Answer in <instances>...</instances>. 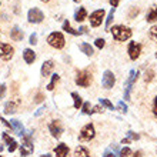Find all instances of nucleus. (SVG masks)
Listing matches in <instances>:
<instances>
[{"instance_id": "obj_30", "label": "nucleus", "mask_w": 157, "mask_h": 157, "mask_svg": "<svg viewBox=\"0 0 157 157\" xmlns=\"http://www.w3.org/2000/svg\"><path fill=\"white\" fill-rule=\"evenodd\" d=\"M153 77H154V70H147L146 71V75H144V80H146V83H150L151 80H153Z\"/></svg>"}, {"instance_id": "obj_11", "label": "nucleus", "mask_w": 157, "mask_h": 157, "mask_svg": "<svg viewBox=\"0 0 157 157\" xmlns=\"http://www.w3.org/2000/svg\"><path fill=\"white\" fill-rule=\"evenodd\" d=\"M127 52H128V57L132 59V60H136V59H139V56H140V53H141V44L132 41V43L128 44Z\"/></svg>"}, {"instance_id": "obj_3", "label": "nucleus", "mask_w": 157, "mask_h": 157, "mask_svg": "<svg viewBox=\"0 0 157 157\" xmlns=\"http://www.w3.org/2000/svg\"><path fill=\"white\" fill-rule=\"evenodd\" d=\"M47 43H49L52 47H54V49H63L66 40H64V36H63L60 32H53V33L49 34Z\"/></svg>"}, {"instance_id": "obj_52", "label": "nucleus", "mask_w": 157, "mask_h": 157, "mask_svg": "<svg viewBox=\"0 0 157 157\" xmlns=\"http://www.w3.org/2000/svg\"><path fill=\"white\" fill-rule=\"evenodd\" d=\"M73 2H76V3H78V2H80V0H73Z\"/></svg>"}, {"instance_id": "obj_26", "label": "nucleus", "mask_w": 157, "mask_h": 157, "mask_svg": "<svg viewBox=\"0 0 157 157\" xmlns=\"http://www.w3.org/2000/svg\"><path fill=\"white\" fill-rule=\"evenodd\" d=\"M114 12H116V7H112V10H110V13H109L107 19H106V29H109L110 25H112L113 19H114Z\"/></svg>"}, {"instance_id": "obj_46", "label": "nucleus", "mask_w": 157, "mask_h": 157, "mask_svg": "<svg viewBox=\"0 0 157 157\" xmlns=\"http://www.w3.org/2000/svg\"><path fill=\"white\" fill-rule=\"evenodd\" d=\"M130 141H132V140H130V139H128V137H124L123 140H121V144H128V143H130Z\"/></svg>"}, {"instance_id": "obj_39", "label": "nucleus", "mask_w": 157, "mask_h": 157, "mask_svg": "<svg viewBox=\"0 0 157 157\" xmlns=\"http://www.w3.org/2000/svg\"><path fill=\"white\" fill-rule=\"evenodd\" d=\"M103 157H119L114 151H112V150H106L104 151V154H103Z\"/></svg>"}, {"instance_id": "obj_41", "label": "nucleus", "mask_w": 157, "mask_h": 157, "mask_svg": "<svg viewBox=\"0 0 157 157\" xmlns=\"http://www.w3.org/2000/svg\"><path fill=\"white\" fill-rule=\"evenodd\" d=\"M153 114L157 117V96L154 97V100H153Z\"/></svg>"}, {"instance_id": "obj_28", "label": "nucleus", "mask_w": 157, "mask_h": 157, "mask_svg": "<svg viewBox=\"0 0 157 157\" xmlns=\"http://www.w3.org/2000/svg\"><path fill=\"white\" fill-rule=\"evenodd\" d=\"M132 154V150H130V147H123V149L119 151V157H128Z\"/></svg>"}, {"instance_id": "obj_53", "label": "nucleus", "mask_w": 157, "mask_h": 157, "mask_svg": "<svg viewBox=\"0 0 157 157\" xmlns=\"http://www.w3.org/2000/svg\"><path fill=\"white\" fill-rule=\"evenodd\" d=\"M156 57H157V53H156Z\"/></svg>"}, {"instance_id": "obj_37", "label": "nucleus", "mask_w": 157, "mask_h": 157, "mask_svg": "<svg viewBox=\"0 0 157 157\" xmlns=\"http://www.w3.org/2000/svg\"><path fill=\"white\" fill-rule=\"evenodd\" d=\"M29 43L30 44H36L37 43V34L36 33H33V34H30V37H29Z\"/></svg>"}, {"instance_id": "obj_24", "label": "nucleus", "mask_w": 157, "mask_h": 157, "mask_svg": "<svg viewBox=\"0 0 157 157\" xmlns=\"http://www.w3.org/2000/svg\"><path fill=\"white\" fill-rule=\"evenodd\" d=\"M80 50H82L86 56H93V53H94V52H93V47H91L89 43H82V44H80Z\"/></svg>"}, {"instance_id": "obj_54", "label": "nucleus", "mask_w": 157, "mask_h": 157, "mask_svg": "<svg viewBox=\"0 0 157 157\" xmlns=\"http://www.w3.org/2000/svg\"><path fill=\"white\" fill-rule=\"evenodd\" d=\"M0 157H2V156H0Z\"/></svg>"}, {"instance_id": "obj_1", "label": "nucleus", "mask_w": 157, "mask_h": 157, "mask_svg": "<svg viewBox=\"0 0 157 157\" xmlns=\"http://www.w3.org/2000/svg\"><path fill=\"white\" fill-rule=\"evenodd\" d=\"M110 32H112L113 37L119 41H126L132 37V29L127 27V26H123V25L113 26L112 29H110Z\"/></svg>"}, {"instance_id": "obj_13", "label": "nucleus", "mask_w": 157, "mask_h": 157, "mask_svg": "<svg viewBox=\"0 0 157 157\" xmlns=\"http://www.w3.org/2000/svg\"><path fill=\"white\" fill-rule=\"evenodd\" d=\"M54 67V63L53 60H47V62H44L43 64H41V69H40V73L43 77H47V76L52 73V70H53Z\"/></svg>"}, {"instance_id": "obj_33", "label": "nucleus", "mask_w": 157, "mask_h": 157, "mask_svg": "<svg viewBox=\"0 0 157 157\" xmlns=\"http://www.w3.org/2000/svg\"><path fill=\"white\" fill-rule=\"evenodd\" d=\"M90 109H91L90 101H86V103H83V106H82V112L84 113V114H90Z\"/></svg>"}, {"instance_id": "obj_12", "label": "nucleus", "mask_w": 157, "mask_h": 157, "mask_svg": "<svg viewBox=\"0 0 157 157\" xmlns=\"http://www.w3.org/2000/svg\"><path fill=\"white\" fill-rule=\"evenodd\" d=\"M10 124H12V128L14 130V133H16L17 136H20V137H23L26 134V130H25V127L21 126V123L19 121V120H16V119H13V120H10Z\"/></svg>"}, {"instance_id": "obj_51", "label": "nucleus", "mask_w": 157, "mask_h": 157, "mask_svg": "<svg viewBox=\"0 0 157 157\" xmlns=\"http://www.w3.org/2000/svg\"><path fill=\"white\" fill-rule=\"evenodd\" d=\"M2 150H3V146H0V151H2Z\"/></svg>"}, {"instance_id": "obj_47", "label": "nucleus", "mask_w": 157, "mask_h": 157, "mask_svg": "<svg viewBox=\"0 0 157 157\" xmlns=\"http://www.w3.org/2000/svg\"><path fill=\"white\" fill-rule=\"evenodd\" d=\"M78 33H80V34H83V33H87V29H86V27H84V26H82V27L78 29Z\"/></svg>"}, {"instance_id": "obj_31", "label": "nucleus", "mask_w": 157, "mask_h": 157, "mask_svg": "<svg viewBox=\"0 0 157 157\" xmlns=\"http://www.w3.org/2000/svg\"><path fill=\"white\" fill-rule=\"evenodd\" d=\"M117 109H119L121 113H124V114H126V113H127V110H128L127 104L124 103V101H119V103H117Z\"/></svg>"}, {"instance_id": "obj_10", "label": "nucleus", "mask_w": 157, "mask_h": 157, "mask_svg": "<svg viewBox=\"0 0 157 157\" xmlns=\"http://www.w3.org/2000/svg\"><path fill=\"white\" fill-rule=\"evenodd\" d=\"M49 132H50V134H52L54 139H59V137L62 136V133H63L62 123H60L59 120H52L50 124H49Z\"/></svg>"}, {"instance_id": "obj_14", "label": "nucleus", "mask_w": 157, "mask_h": 157, "mask_svg": "<svg viewBox=\"0 0 157 157\" xmlns=\"http://www.w3.org/2000/svg\"><path fill=\"white\" fill-rule=\"evenodd\" d=\"M54 153H56V157H67L69 154V147L64 143H60L54 147Z\"/></svg>"}, {"instance_id": "obj_27", "label": "nucleus", "mask_w": 157, "mask_h": 157, "mask_svg": "<svg viewBox=\"0 0 157 157\" xmlns=\"http://www.w3.org/2000/svg\"><path fill=\"white\" fill-rule=\"evenodd\" d=\"M99 100H100V104H101L103 107H107L109 110H114V106H113V103L110 100H107V99H99Z\"/></svg>"}, {"instance_id": "obj_35", "label": "nucleus", "mask_w": 157, "mask_h": 157, "mask_svg": "<svg viewBox=\"0 0 157 157\" xmlns=\"http://www.w3.org/2000/svg\"><path fill=\"white\" fill-rule=\"evenodd\" d=\"M104 110H103V106L100 104V106H94V107L90 110V114H94V113H103Z\"/></svg>"}, {"instance_id": "obj_49", "label": "nucleus", "mask_w": 157, "mask_h": 157, "mask_svg": "<svg viewBox=\"0 0 157 157\" xmlns=\"http://www.w3.org/2000/svg\"><path fill=\"white\" fill-rule=\"evenodd\" d=\"M40 157H52V154H49V153H47V154H41Z\"/></svg>"}, {"instance_id": "obj_25", "label": "nucleus", "mask_w": 157, "mask_h": 157, "mask_svg": "<svg viewBox=\"0 0 157 157\" xmlns=\"http://www.w3.org/2000/svg\"><path fill=\"white\" fill-rule=\"evenodd\" d=\"M59 78H60V76H59V75H53V76H52V82L47 84V90H49V91L54 90V86H56V83L59 82Z\"/></svg>"}, {"instance_id": "obj_38", "label": "nucleus", "mask_w": 157, "mask_h": 157, "mask_svg": "<svg viewBox=\"0 0 157 157\" xmlns=\"http://www.w3.org/2000/svg\"><path fill=\"white\" fill-rule=\"evenodd\" d=\"M17 146H19V144H17V141H13L12 144H10V146H9V147H7L9 153H13V151H14V150L17 149Z\"/></svg>"}, {"instance_id": "obj_6", "label": "nucleus", "mask_w": 157, "mask_h": 157, "mask_svg": "<svg viewBox=\"0 0 157 157\" xmlns=\"http://www.w3.org/2000/svg\"><path fill=\"white\" fill-rule=\"evenodd\" d=\"M14 54V49L13 46L7 44V43H0V59L2 60H10Z\"/></svg>"}, {"instance_id": "obj_22", "label": "nucleus", "mask_w": 157, "mask_h": 157, "mask_svg": "<svg viewBox=\"0 0 157 157\" xmlns=\"http://www.w3.org/2000/svg\"><path fill=\"white\" fill-rule=\"evenodd\" d=\"M137 76H139V71L137 70H130V75H128V78L126 80V84L124 86H132L134 84V82L137 80Z\"/></svg>"}, {"instance_id": "obj_40", "label": "nucleus", "mask_w": 157, "mask_h": 157, "mask_svg": "<svg viewBox=\"0 0 157 157\" xmlns=\"http://www.w3.org/2000/svg\"><path fill=\"white\" fill-rule=\"evenodd\" d=\"M4 94H6V84H0V99H3Z\"/></svg>"}, {"instance_id": "obj_18", "label": "nucleus", "mask_w": 157, "mask_h": 157, "mask_svg": "<svg viewBox=\"0 0 157 157\" xmlns=\"http://www.w3.org/2000/svg\"><path fill=\"white\" fill-rule=\"evenodd\" d=\"M17 112V104L14 101H7L4 104V114H14Z\"/></svg>"}, {"instance_id": "obj_21", "label": "nucleus", "mask_w": 157, "mask_h": 157, "mask_svg": "<svg viewBox=\"0 0 157 157\" xmlns=\"http://www.w3.org/2000/svg\"><path fill=\"white\" fill-rule=\"evenodd\" d=\"M86 17H87L86 9H84V7H78V10L75 13V19H76V21H80V23H82L83 20H86Z\"/></svg>"}, {"instance_id": "obj_44", "label": "nucleus", "mask_w": 157, "mask_h": 157, "mask_svg": "<svg viewBox=\"0 0 157 157\" xmlns=\"http://www.w3.org/2000/svg\"><path fill=\"white\" fill-rule=\"evenodd\" d=\"M137 14H139V9H133L132 13H130V19H132L133 16H137Z\"/></svg>"}, {"instance_id": "obj_32", "label": "nucleus", "mask_w": 157, "mask_h": 157, "mask_svg": "<svg viewBox=\"0 0 157 157\" xmlns=\"http://www.w3.org/2000/svg\"><path fill=\"white\" fill-rule=\"evenodd\" d=\"M149 34H150V37L153 39V40L157 41V25L156 26H151V29L149 30Z\"/></svg>"}, {"instance_id": "obj_15", "label": "nucleus", "mask_w": 157, "mask_h": 157, "mask_svg": "<svg viewBox=\"0 0 157 157\" xmlns=\"http://www.w3.org/2000/svg\"><path fill=\"white\" fill-rule=\"evenodd\" d=\"M23 59H25V62L27 63V64H32V63H34V60H36V53H34L32 49H25V52H23Z\"/></svg>"}, {"instance_id": "obj_16", "label": "nucleus", "mask_w": 157, "mask_h": 157, "mask_svg": "<svg viewBox=\"0 0 157 157\" xmlns=\"http://www.w3.org/2000/svg\"><path fill=\"white\" fill-rule=\"evenodd\" d=\"M10 39L14 41H20L21 39H23V32H21L17 26H14L12 29V32H10Z\"/></svg>"}, {"instance_id": "obj_29", "label": "nucleus", "mask_w": 157, "mask_h": 157, "mask_svg": "<svg viewBox=\"0 0 157 157\" xmlns=\"http://www.w3.org/2000/svg\"><path fill=\"white\" fill-rule=\"evenodd\" d=\"M2 139H3V141H4V143H6L7 146H10V144L13 143V141H16L14 139H13V137L9 136L7 133H3V134H2Z\"/></svg>"}, {"instance_id": "obj_42", "label": "nucleus", "mask_w": 157, "mask_h": 157, "mask_svg": "<svg viewBox=\"0 0 157 157\" xmlns=\"http://www.w3.org/2000/svg\"><path fill=\"white\" fill-rule=\"evenodd\" d=\"M34 101H36V103H41V101H43V94H41V93H37V94H36Z\"/></svg>"}, {"instance_id": "obj_50", "label": "nucleus", "mask_w": 157, "mask_h": 157, "mask_svg": "<svg viewBox=\"0 0 157 157\" xmlns=\"http://www.w3.org/2000/svg\"><path fill=\"white\" fill-rule=\"evenodd\" d=\"M41 2H43V3H47V2H50V0H41Z\"/></svg>"}, {"instance_id": "obj_36", "label": "nucleus", "mask_w": 157, "mask_h": 157, "mask_svg": "<svg viewBox=\"0 0 157 157\" xmlns=\"http://www.w3.org/2000/svg\"><path fill=\"white\" fill-rule=\"evenodd\" d=\"M94 44H96V47H99V49H103L104 44H106V41H104V39H96Z\"/></svg>"}, {"instance_id": "obj_9", "label": "nucleus", "mask_w": 157, "mask_h": 157, "mask_svg": "<svg viewBox=\"0 0 157 157\" xmlns=\"http://www.w3.org/2000/svg\"><path fill=\"white\" fill-rule=\"evenodd\" d=\"M104 14H106V12H104L103 9H99V10L93 12L90 14V25L93 27H99L101 25V20L104 19Z\"/></svg>"}, {"instance_id": "obj_20", "label": "nucleus", "mask_w": 157, "mask_h": 157, "mask_svg": "<svg viewBox=\"0 0 157 157\" xmlns=\"http://www.w3.org/2000/svg\"><path fill=\"white\" fill-rule=\"evenodd\" d=\"M146 20H147V23H153L157 20V6H151V9L146 16Z\"/></svg>"}, {"instance_id": "obj_8", "label": "nucleus", "mask_w": 157, "mask_h": 157, "mask_svg": "<svg viewBox=\"0 0 157 157\" xmlns=\"http://www.w3.org/2000/svg\"><path fill=\"white\" fill-rule=\"evenodd\" d=\"M114 83H116V77L113 75V71L106 70L103 73V78H101V86L109 90V89H112L114 86Z\"/></svg>"}, {"instance_id": "obj_7", "label": "nucleus", "mask_w": 157, "mask_h": 157, "mask_svg": "<svg viewBox=\"0 0 157 157\" xmlns=\"http://www.w3.org/2000/svg\"><path fill=\"white\" fill-rule=\"evenodd\" d=\"M27 19H29L30 23H41L43 19H44V14H43V12L40 9L33 7L30 9L29 13H27Z\"/></svg>"}, {"instance_id": "obj_5", "label": "nucleus", "mask_w": 157, "mask_h": 157, "mask_svg": "<svg viewBox=\"0 0 157 157\" xmlns=\"http://www.w3.org/2000/svg\"><path fill=\"white\" fill-rule=\"evenodd\" d=\"M91 83V75L86 70H80L76 75V84L80 87H89Z\"/></svg>"}, {"instance_id": "obj_4", "label": "nucleus", "mask_w": 157, "mask_h": 157, "mask_svg": "<svg viewBox=\"0 0 157 157\" xmlns=\"http://www.w3.org/2000/svg\"><path fill=\"white\" fill-rule=\"evenodd\" d=\"M96 130L93 123H87L86 126H83L80 133H78V140L80 141H90L91 139H94Z\"/></svg>"}, {"instance_id": "obj_2", "label": "nucleus", "mask_w": 157, "mask_h": 157, "mask_svg": "<svg viewBox=\"0 0 157 157\" xmlns=\"http://www.w3.org/2000/svg\"><path fill=\"white\" fill-rule=\"evenodd\" d=\"M32 133L33 132H26V134L23 136V141H21L20 149H19L21 157H27L33 153L34 146H33V143H32Z\"/></svg>"}, {"instance_id": "obj_17", "label": "nucleus", "mask_w": 157, "mask_h": 157, "mask_svg": "<svg viewBox=\"0 0 157 157\" xmlns=\"http://www.w3.org/2000/svg\"><path fill=\"white\" fill-rule=\"evenodd\" d=\"M73 157H90V153L86 147L83 146H77L75 149V153H73Z\"/></svg>"}, {"instance_id": "obj_48", "label": "nucleus", "mask_w": 157, "mask_h": 157, "mask_svg": "<svg viewBox=\"0 0 157 157\" xmlns=\"http://www.w3.org/2000/svg\"><path fill=\"white\" fill-rule=\"evenodd\" d=\"M132 157H143V153H141L140 150H139V151H136V153H133Z\"/></svg>"}, {"instance_id": "obj_23", "label": "nucleus", "mask_w": 157, "mask_h": 157, "mask_svg": "<svg viewBox=\"0 0 157 157\" xmlns=\"http://www.w3.org/2000/svg\"><path fill=\"white\" fill-rule=\"evenodd\" d=\"M63 30L64 32H67V33H70V34H73V36H78V30H75L73 27L70 26V21L69 20H64V23H63Z\"/></svg>"}, {"instance_id": "obj_43", "label": "nucleus", "mask_w": 157, "mask_h": 157, "mask_svg": "<svg viewBox=\"0 0 157 157\" xmlns=\"http://www.w3.org/2000/svg\"><path fill=\"white\" fill-rule=\"evenodd\" d=\"M44 110H46V106H41V107L39 109L37 112L34 113V116H36V117H37V116H40V114H41V113H43V112H44Z\"/></svg>"}, {"instance_id": "obj_34", "label": "nucleus", "mask_w": 157, "mask_h": 157, "mask_svg": "<svg viewBox=\"0 0 157 157\" xmlns=\"http://www.w3.org/2000/svg\"><path fill=\"white\" fill-rule=\"evenodd\" d=\"M127 137L130 139V140H139V139H140V136H139L137 133L132 132V130H128L127 132Z\"/></svg>"}, {"instance_id": "obj_45", "label": "nucleus", "mask_w": 157, "mask_h": 157, "mask_svg": "<svg viewBox=\"0 0 157 157\" xmlns=\"http://www.w3.org/2000/svg\"><path fill=\"white\" fill-rule=\"evenodd\" d=\"M109 2H110V4H112L113 7H117V4H119L120 0H109Z\"/></svg>"}, {"instance_id": "obj_19", "label": "nucleus", "mask_w": 157, "mask_h": 157, "mask_svg": "<svg viewBox=\"0 0 157 157\" xmlns=\"http://www.w3.org/2000/svg\"><path fill=\"white\" fill-rule=\"evenodd\" d=\"M71 99H73V107L75 109H82V106H83L82 96L78 94V93H76V91H73V93H71Z\"/></svg>"}]
</instances>
